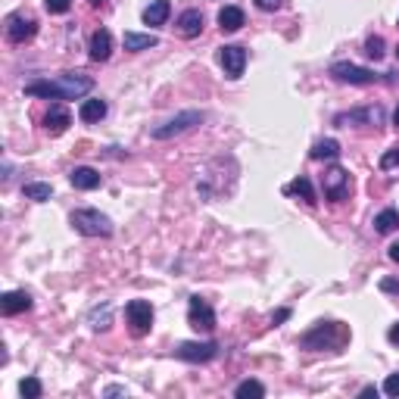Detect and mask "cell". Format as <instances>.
Here are the masks:
<instances>
[{"mask_svg":"<svg viewBox=\"0 0 399 399\" xmlns=\"http://www.w3.org/2000/svg\"><path fill=\"white\" fill-rule=\"evenodd\" d=\"M91 91H94V79L85 72H63L56 79L25 85V97H41V100H81Z\"/></svg>","mask_w":399,"mask_h":399,"instance_id":"cell-1","label":"cell"},{"mask_svg":"<svg viewBox=\"0 0 399 399\" xmlns=\"http://www.w3.org/2000/svg\"><path fill=\"white\" fill-rule=\"evenodd\" d=\"M350 340V327L343 321H318L312 331H306L300 337V346L302 350H334L340 352Z\"/></svg>","mask_w":399,"mask_h":399,"instance_id":"cell-2","label":"cell"},{"mask_svg":"<svg viewBox=\"0 0 399 399\" xmlns=\"http://www.w3.org/2000/svg\"><path fill=\"white\" fill-rule=\"evenodd\" d=\"M72 228L85 237H113V222L100 209H75Z\"/></svg>","mask_w":399,"mask_h":399,"instance_id":"cell-3","label":"cell"},{"mask_svg":"<svg viewBox=\"0 0 399 399\" xmlns=\"http://www.w3.org/2000/svg\"><path fill=\"white\" fill-rule=\"evenodd\" d=\"M203 119H206V115L200 113V109H184V113H178L175 119H169V122H163V125L153 128L150 138L153 140H172V138H178V134L190 131V128L203 125Z\"/></svg>","mask_w":399,"mask_h":399,"instance_id":"cell-4","label":"cell"},{"mask_svg":"<svg viewBox=\"0 0 399 399\" xmlns=\"http://www.w3.org/2000/svg\"><path fill=\"white\" fill-rule=\"evenodd\" d=\"M125 318H128V327H131L134 337H147L153 327V306L147 300H131L125 306Z\"/></svg>","mask_w":399,"mask_h":399,"instance_id":"cell-5","label":"cell"},{"mask_svg":"<svg viewBox=\"0 0 399 399\" xmlns=\"http://www.w3.org/2000/svg\"><path fill=\"white\" fill-rule=\"evenodd\" d=\"M327 72H331V79L343 81V85H375V81H381V75L377 72L356 66V63H334Z\"/></svg>","mask_w":399,"mask_h":399,"instance_id":"cell-6","label":"cell"},{"mask_svg":"<svg viewBox=\"0 0 399 399\" xmlns=\"http://www.w3.org/2000/svg\"><path fill=\"white\" fill-rule=\"evenodd\" d=\"M321 188H325V197L331 200V203L346 200L350 197V172H346L343 165H331V169L325 172V178H321Z\"/></svg>","mask_w":399,"mask_h":399,"instance_id":"cell-7","label":"cell"},{"mask_svg":"<svg viewBox=\"0 0 399 399\" xmlns=\"http://www.w3.org/2000/svg\"><path fill=\"white\" fill-rule=\"evenodd\" d=\"M188 321H190L194 331L212 334V331H215V309H212L203 297H190L188 300Z\"/></svg>","mask_w":399,"mask_h":399,"instance_id":"cell-8","label":"cell"},{"mask_svg":"<svg viewBox=\"0 0 399 399\" xmlns=\"http://www.w3.org/2000/svg\"><path fill=\"white\" fill-rule=\"evenodd\" d=\"M35 35H38V22L31 16H25V13H13V16H6V38H10L13 44H25Z\"/></svg>","mask_w":399,"mask_h":399,"instance_id":"cell-9","label":"cell"},{"mask_svg":"<svg viewBox=\"0 0 399 399\" xmlns=\"http://www.w3.org/2000/svg\"><path fill=\"white\" fill-rule=\"evenodd\" d=\"M218 350H222V346H218L215 340H206V343H200V340H188V343H181L175 350V356L184 359V362H209V359L218 356Z\"/></svg>","mask_w":399,"mask_h":399,"instance_id":"cell-10","label":"cell"},{"mask_svg":"<svg viewBox=\"0 0 399 399\" xmlns=\"http://www.w3.org/2000/svg\"><path fill=\"white\" fill-rule=\"evenodd\" d=\"M218 63H222L228 79H241L243 69H247V50H243L241 44H225V47L218 50Z\"/></svg>","mask_w":399,"mask_h":399,"instance_id":"cell-11","label":"cell"},{"mask_svg":"<svg viewBox=\"0 0 399 399\" xmlns=\"http://www.w3.org/2000/svg\"><path fill=\"white\" fill-rule=\"evenodd\" d=\"M384 122V109L381 106H365V109H352V113H340L334 119V125H381Z\"/></svg>","mask_w":399,"mask_h":399,"instance_id":"cell-12","label":"cell"},{"mask_svg":"<svg viewBox=\"0 0 399 399\" xmlns=\"http://www.w3.org/2000/svg\"><path fill=\"white\" fill-rule=\"evenodd\" d=\"M69 181H72L75 190H97L103 184L100 172L91 169V165H75L72 172H69Z\"/></svg>","mask_w":399,"mask_h":399,"instance_id":"cell-13","label":"cell"},{"mask_svg":"<svg viewBox=\"0 0 399 399\" xmlns=\"http://www.w3.org/2000/svg\"><path fill=\"white\" fill-rule=\"evenodd\" d=\"M72 125V115H69L66 106H50L47 115H44V131L47 134H63Z\"/></svg>","mask_w":399,"mask_h":399,"instance_id":"cell-14","label":"cell"},{"mask_svg":"<svg viewBox=\"0 0 399 399\" xmlns=\"http://www.w3.org/2000/svg\"><path fill=\"white\" fill-rule=\"evenodd\" d=\"M31 309V297L25 291H10L0 297V312L3 315H19V312H28Z\"/></svg>","mask_w":399,"mask_h":399,"instance_id":"cell-15","label":"cell"},{"mask_svg":"<svg viewBox=\"0 0 399 399\" xmlns=\"http://www.w3.org/2000/svg\"><path fill=\"white\" fill-rule=\"evenodd\" d=\"M109 54H113V35L106 28H97L91 35V60L94 63H106Z\"/></svg>","mask_w":399,"mask_h":399,"instance_id":"cell-16","label":"cell"},{"mask_svg":"<svg viewBox=\"0 0 399 399\" xmlns=\"http://www.w3.org/2000/svg\"><path fill=\"white\" fill-rule=\"evenodd\" d=\"M200 31H203V13L200 10H184L181 16H178V35L181 38H197Z\"/></svg>","mask_w":399,"mask_h":399,"instance_id":"cell-17","label":"cell"},{"mask_svg":"<svg viewBox=\"0 0 399 399\" xmlns=\"http://www.w3.org/2000/svg\"><path fill=\"white\" fill-rule=\"evenodd\" d=\"M169 13H172V3H169V0H153L150 6H144L140 19H144V25H153V28H159V25H165Z\"/></svg>","mask_w":399,"mask_h":399,"instance_id":"cell-18","label":"cell"},{"mask_svg":"<svg viewBox=\"0 0 399 399\" xmlns=\"http://www.w3.org/2000/svg\"><path fill=\"white\" fill-rule=\"evenodd\" d=\"M243 22H247V16H243L241 6H222L218 10V28L222 31H241Z\"/></svg>","mask_w":399,"mask_h":399,"instance_id":"cell-19","label":"cell"},{"mask_svg":"<svg viewBox=\"0 0 399 399\" xmlns=\"http://www.w3.org/2000/svg\"><path fill=\"white\" fill-rule=\"evenodd\" d=\"M284 194H287V197H302V200H306L309 206H315V203H318V197H315V188H312V181H309L306 175L293 178V181H291V184H287V188H284Z\"/></svg>","mask_w":399,"mask_h":399,"instance_id":"cell-20","label":"cell"},{"mask_svg":"<svg viewBox=\"0 0 399 399\" xmlns=\"http://www.w3.org/2000/svg\"><path fill=\"white\" fill-rule=\"evenodd\" d=\"M103 115H106V100H97V97H91V100H85L79 106V119L81 122H88V125H94V122H100Z\"/></svg>","mask_w":399,"mask_h":399,"instance_id":"cell-21","label":"cell"},{"mask_svg":"<svg viewBox=\"0 0 399 399\" xmlns=\"http://www.w3.org/2000/svg\"><path fill=\"white\" fill-rule=\"evenodd\" d=\"M156 44H159L156 35H138V31H125V50H131V54L150 50V47H156Z\"/></svg>","mask_w":399,"mask_h":399,"instance_id":"cell-22","label":"cell"},{"mask_svg":"<svg viewBox=\"0 0 399 399\" xmlns=\"http://www.w3.org/2000/svg\"><path fill=\"white\" fill-rule=\"evenodd\" d=\"M375 231L377 234H393V231H399V212L396 209H381L375 215Z\"/></svg>","mask_w":399,"mask_h":399,"instance_id":"cell-23","label":"cell"},{"mask_svg":"<svg viewBox=\"0 0 399 399\" xmlns=\"http://www.w3.org/2000/svg\"><path fill=\"white\" fill-rule=\"evenodd\" d=\"M309 156H312L315 163H321V159H337L340 156V144L334 138H325V140H318V144L309 150Z\"/></svg>","mask_w":399,"mask_h":399,"instance_id":"cell-24","label":"cell"},{"mask_svg":"<svg viewBox=\"0 0 399 399\" xmlns=\"http://www.w3.org/2000/svg\"><path fill=\"white\" fill-rule=\"evenodd\" d=\"M22 194L28 197V200H35V203H47V200L54 197V188H50V184H44V181H28L22 188Z\"/></svg>","mask_w":399,"mask_h":399,"instance_id":"cell-25","label":"cell"},{"mask_svg":"<svg viewBox=\"0 0 399 399\" xmlns=\"http://www.w3.org/2000/svg\"><path fill=\"white\" fill-rule=\"evenodd\" d=\"M41 393H44V384L38 377H22L19 381V396L22 399H41Z\"/></svg>","mask_w":399,"mask_h":399,"instance_id":"cell-26","label":"cell"},{"mask_svg":"<svg viewBox=\"0 0 399 399\" xmlns=\"http://www.w3.org/2000/svg\"><path fill=\"white\" fill-rule=\"evenodd\" d=\"M234 396H237V399H247V396L262 399V396H266V384H259V381H243V384H237V387H234Z\"/></svg>","mask_w":399,"mask_h":399,"instance_id":"cell-27","label":"cell"},{"mask_svg":"<svg viewBox=\"0 0 399 399\" xmlns=\"http://www.w3.org/2000/svg\"><path fill=\"white\" fill-rule=\"evenodd\" d=\"M109 321H113V309H109V306L94 309V312H91V327H94V331H106Z\"/></svg>","mask_w":399,"mask_h":399,"instance_id":"cell-28","label":"cell"},{"mask_svg":"<svg viewBox=\"0 0 399 399\" xmlns=\"http://www.w3.org/2000/svg\"><path fill=\"white\" fill-rule=\"evenodd\" d=\"M365 54H368L371 60H381V56H384V38L381 35L368 38V41H365Z\"/></svg>","mask_w":399,"mask_h":399,"instance_id":"cell-29","label":"cell"},{"mask_svg":"<svg viewBox=\"0 0 399 399\" xmlns=\"http://www.w3.org/2000/svg\"><path fill=\"white\" fill-rule=\"evenodd\" d=\"M44 6H47V13H54V16H63V13L72 10V0H44Z\"/></svg>","mask_w":399,"mask_h":399,"instance_id":"cell-30","label":"cell"},{"mask_svg":"<svg viewBox=\"0 0 399 399\" xmlns=\"http://www.w3.org/2000/svg\"><path fill=\"white\" fill-rule=\"evenodd\" d=\"M396 165H399V147H390V150L381 156V169L390 172V169H396Z\"/></svg>","mask_w":399,"mask_h":399,"instance_id":"cell-31","label":"cell"},{"mask_svg":"<svg viewBox=\"0 0 399 399\" xmlns=\"http://www.w3.org/2000/svg\"><path fill=\"white\" fill-rule=\"evenodd\" d=\"M384 393H387V396H399V375H390L387 377V381H384Z\"/></svg>","mask_w":399,"mask_h":399,"instance_id":"cell-32","label":"cell"},{"mask_svg":"<svg viewBox=\"0 0 399 399\" xmlns=\"http://www.w3.org/2000/svg\"><path fill=\"white\" fill-rule=\"evenodd\" d=\"M256 6H259L262 13H278L281 6H284V0H256Z\"/></svg>","mask_w":399,"mask_h":399,"instance_id":"cell-33","label":"cell"},{"mask_svg":"<svg viewBox=\"0 0 399 399\" xmlns=\"http://www.w3.org/2000/svg\"><path fill=\"white\" fill-rule=\"evenodd\" d=\"M381 291L384 293H396V297H399V281L396 278H384L381 281Z\"/></svg>","mask_w":399,"mask_h":399,"instance_id":"cell-34","label":"cell"},{"mask_svg":"<svg viewBox=\"0 0 399 399\" xmlns=\"http://www.w3.org/2000/svg\"><path fill=\"white\" fill-rule=\"evenodd\" d=\"M387 340H390V343H393V346H399V321H396V325H390Z\"/></svg>","mask_w":399,"mask_h":399,"instance_id":"cell-35","label":"cell"},{"mask_svg":"<svg viewBox=\"0 0 399 399\" xmlns=\"http://www.w3.org/2000/svg\"><path fill=\"white\" fill-rule=\"evenodd\" d=\"M287 318H291V309H278V312L272 315V321H275V325H281V321H287Z\"/></svg>","mask_w":399,"mask_h":399,"instance_id":"cell-36","label":"cell"},{"mask_svg":"<svg viewBox=\"0 0 399 399\" xmlns=\"http://www.w3.org/2000/svg\"><path fill=\"white\" fill-rule=\"evenodd\" d=\"M125 393H128L125 387H106L103 390V396H125Z\"/></svg>","mask_w":399,"mask_h":399,"instance_id":"cell-37","label":"cell"},{"mask_svg":"<svg viewBox=\"0 0 399 399\" xmlns=\"http://www.w3.org/2000/svg\"><path fill=\"white\" fill-rule=\"evenodd\" d=\"M362 399H368V396H377V390L375 387H362V393H359Z\"/></svg>","mask_w":399,"mask_h":399,"instance_id":"cell-38","label":"cell"},{"mask_svg":"<svg viewBox=\"0 0 399 399\" xmlns=\"http://www.w3.org/2000/svg\"><path fill=\"white\" fill-rule=\"evenodd\" d=\"M390 259H393L396 266H399V243H393V247H390Z\"/></svg>","mask_w":399,"mask_h":399,"instance_id":"cell-39","label":"cell"},{"mask_svg":"<svg viewBox=\"0 0 399 399\" xmlns=\"http://www.w3.org/2000/svg\"><path fill=\"white\" fill-rule=\"evenodd\" d=\"M393 125H399V106H396V113H393Z\"/></svg>","mask_w":399,"mask_h":399,"instance_id":"cell-40","label":"cell"},{"mask_svg":"<svg viewBox=\"0 0 399 399\" xmlns=\"http://www.w3.org/2000/svg\"><path fill=\"white\" fill-rule=\"evenodd\" d=\"M91 3H94V6H100V3H103V0H91Z\"/></svg>","mask_w":399,"mask_h":399,"instance_id":"cell-41","label":"cell"},{"mask_svg":"<svg viewBox=\"0 0 399 399\" xmlns=\"http://www.w3.org/2000/svg\"><path fill=\"white\" fill-rule=\"evenodd\" d=\"M396 56H399V47H396Z\"/></svg>","mask_w":399,"mask_h":399,"instance_id":"cell-42","label":"cell"}]
</instances>
